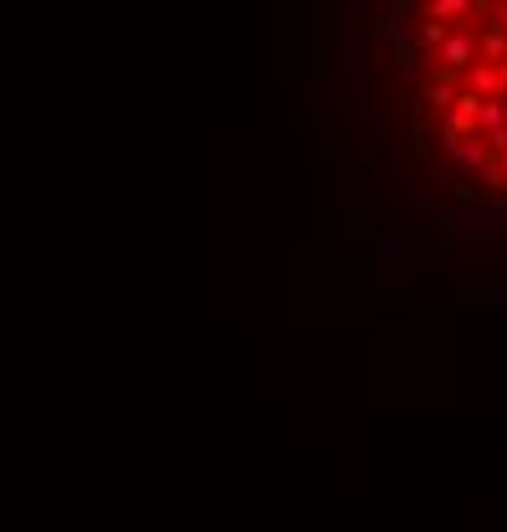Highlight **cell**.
<instances>
[{"instance_id": "7a4b0ae2", "label": "cell", "mask_w": 507, "mask_h": 532, "mask_svg": "<svg viewBox=\"0 0 507 532\" xmlns=\"http://www.w3.org/2000/svg\"><path fill=\"white\" fill-rule=\"evenodd\" d=\"M472 62H482V47H476L472 32H461V26H451L441 41V51H436V67H451V72H466Z\"/></svg>"}, {"instance_id": "52a82bcc", "label": "cell", "mask_w": 507, "mask_h": 532, "mask_svg": "<svg viewBox=\"0 0 507 532\" xmlns=\"http://www.w3.org/2000/svg\"><path fill=\"white\" fill-rule=\"evenodd\" d=\"M446 32H451V26H446V21H420V26H415V51H420V57H436V51H441V41H446Z\"/></svg>"}, {"instance_id": "6da1fadb", "label": "cell", "mask_w": 507, "mask_h": 532, "mask_svg": "<svg viewBox=\"0 0 507 532\" xmlns=\"http://www.w3.org/2000/svg\"><path fill=\"white\" fill-rule=\"evenodd\" d=\"M441 139H446V154H451V164H456L461 174H482L492 164V149L482 133H456V128H441Z\"/></svg>"}, {"instance_id": "9a60e30c", "label": "cell", "mask_w": 507, "mask_h": 532, "mask_svg": "<svg viewBox=\"0 0 507 532\" xmlns=\"http://www.w3.org/2000/svg\"><path fill=\"white\" fill-rule=\"evenodd\" d=\"M502 174H507V149H502Z\"/></svg>"}, {"instance_id": "3957f363", "label": "cell", "mask_w": 507, "mask_h": 532, "mask_svg": "<svg viewBox=\"0 0 507 532\" xmlns=\"http://www.w3.org/2000/svg\"><path fill=\"white\" fill-rule=\"evenodd\" d=\"M476 113H482V93L472 87H461L456 103L441 113V128H456V133H476Z\"/></svg>"}, {"instance_id": "7c38bea8", "label": "cell", "mask_w": 507, "mask_h": 532, "mask_svg": "<svg viewBox=\"0 0 507 532\" xmlns=\"http://www.w3.org/2000/svg\"><path fill=\"white\" fill-rule=\"evenodd\" d=\"M482 220H487V225H507V200L502 205H487V210H482Z\"/></svg>"}, {"instance_id": "5bb4252c", "label": "cell", "mask_w": 507, "mask_h": 532, "mask_svg": "<svg viewBox=\"0 0 507 532\" xmlns=\"http://www.w3.org/2000/svg\"><path fill=\"white\" fill-rule=\"evenodd\" d=\"M497 72H502V93H507V57H502V62H497Z\"/></svg>"}, {"instance_id": "2e32d148", "label": "cell", "mask_w": 507, "mask_h": 532, "mask_svg": "<svg viewBox=\"0 0 507 532\" xmlns=\"http://www.w3.org/2000/svg\"><path fill=\"white\" fill-rule=\"evenodd\" d=\"M487 5H497V0H487Z\"/></svg>"}, {"instance_id": "30bf717a", "label": "cell", "mask_w": 507, "mask_h": 532, "mask_svg": "<svg viewBox=\"0 0 507 532\" xmlns=\"http://www.w3.org/2000/svg\"><path fill=\"white\" fill-rule=\"evenodd\" d=\"M476 47H482V62H502V57H507V32L487 21V32L476 36Z\"/></svg>"}, {"instance_id": "9c48e42d", "label": "cell", "mask_w": 507, "mask_h": 532, "mask_svg": "<svg viewBox=\"0 0 507 532\" xmlns=\"http://www.w3.org/2000/svg\"><path fill=\"white\" fill-rule=\"evenodd\" d=\"M456 93H461V87H456V82H451V78H446V67H441V72H436V82H430V87H426V103H430V108H451V103H456Z\"/></svg>"}, {"instance_id": "277c9868", "label": "cell", "mask_w": 507, "mask_h": 532, "mask_svg": "<svg viewBox=\"0 0 507 532\" xmlns=\"http://www.w3.org/2000/svg\"><path fill=\"white\" fill-rule=\"evenodd\" d=\"M487 11V0H426V16L430 21H446V26H461Z\"/></svg>"}, {"instance_id": "ba28073f", "label": "cell", "mask_w": 507, "mask_h": 532, "mask_svg": "<svg viewBox=\"0 0 507 532\" xmlns=\"http://www.w3.org/2000/svg\"><path fill=\"white\" fill-rule=\"evenodd\" d=\"M507 124V93L497 97H482V113H476V133H492V128Z\"/></svg>"}, {"instance_id": "5b68a950", "label": "cell", "mask_w": 507, "mask_h": 532, "mask_svg": "<svg viewBox=\"0 0 507 532\" xmlns=\"http://www.w3.org/2000/svg\"><path fill=\"white\" fill-rule=\"evenodd\" d=\"M466 87L482 97H497L502 93V72H497V62H472L466 67Z\"/></svg>"}, {"instance_id": "4fadbf2b", "label": "cell", "mask_w": 507, "mask_h": 532, "mask_svg": "<svg viewBox=\"0 0 507 532\" xmlns=\"http://www.w3.org/2000/svg\"><path fill=\"white\" fill-rule=\"evenodd\" d=\"M492 26H502V32H507V0H497V5H492Z\"/></svg>"}, {"instance_id": "8fae6325", "label": "cell", "mask_w": 507, "mask_h": 532, "mask_svg": "<svg viewBox=\"0 0 507 532\" xmlns=\"http://www.w3.org/2000/svg\"><path fill=\"white\" fill-rule=\"evenodd\" d=\"M482 139H487L492 154H502V149H507V124H502V128H492V133H482Z\"/></svg>"}, {"instance_id": "8992f818", "label": "cell", "mask_w": 507, "mask_h": 532, "mask_svg": "<svg viewBox=\"0 0 507 532\" xmlns=\"http://www.w3.org/2000/svg\"><path fill=\"white\" fill-rule=\"evenodd\" d=\"M384 36H390V41H410L415 36V21H410V5H405V0H395V5L384 11Z\"/></svg>"}]
</instances>
